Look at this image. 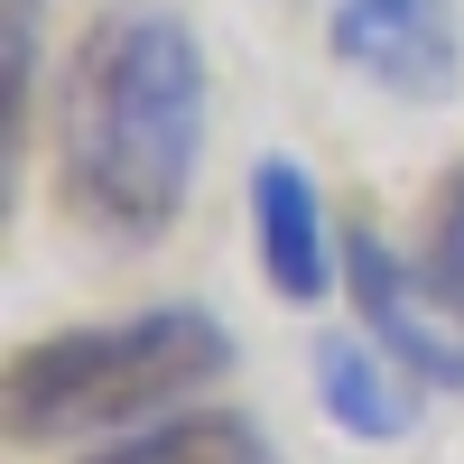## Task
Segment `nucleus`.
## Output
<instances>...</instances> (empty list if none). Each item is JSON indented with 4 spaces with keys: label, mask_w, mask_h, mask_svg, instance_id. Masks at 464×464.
Masks as SVG:
<instances>
[{
    "label": "nucleus",
    "mask_w": 464,
    "mask_h": 464,
    "mask_svg": "<svg viewBox=\"0 0 464 464\" xmlns=\"http://www.w3.org/2000/svg\"><path fill=\"white\" fill-rule=\"evenodd\" d=\"M205 159V47L177 10H102L56 84L65 205L111 242H159Z\"/></svg>",
    "instance_id": "1"
},
{
    "label": "nucleus",
    "mask_w": 464,
    "mask_h": 464,
    "mask_svg": "<svg viewBox=\"0 0 464 464\" xmlns=\"http://www.w3.org/2000/svg\"><path fill=\"white\" fill-rule=\"evenodd\" d=\"M223 372H232V334L205 306H149V316H121V325H65L10 362L0 428H10V446L130 428V418L168 409V400H196Z\"/></svg>",
    "instance_id": "2"
},
{
    "label": "nucleus",
    "mask_w": 464,
    "mask_h": 464,
    "mask_svg": "<svg viewBox=\"0 0 464 464\" xmlns=\"http://www.w3.org/2000/svg\"><path fill=\"white\" fill-rule=\"evenodd\" d=\"M325 47L343 74L400 93V102H446L464 74V28L455 0H334Z\"/></svg>",
    "instance_id": "3"
},
{
    "label": "nucleus",
    "mask_w": 464,
    "mask_h": 464,
    "mask_svg": "<svg viewBox=\"0 0 464 464\" xmlns=\"http://www.w3.org/2000/svg\"><path fill=\"white\" fill-rule=\"evenodd\" d=\"M343 288H353V306H362V334L400 372H418L428 391H455L464 400V316H446V306L428 297V279H418L372 223L343 242Z\"/></svg>",
    "instance_id": "4"
},
{
    "label": "nucleus",
    "mask_w": 464,
    "mask_h": 464,
    "mask_svg": "<svg viewBox=\"0 0 464 464\" xmlns=\"http://www.w3.org/2000/svg\"><path fill=\"white\" fill-rule=\"evenodd\" d=\"M251 223H260V269L288 306H316L334 288V242H325V205L316 177L297 159H260L251 168Z\"/></svg>",
    "instance_id": "5"
},
{
    "label": "nucleus",
    "mask_w": 464,
    "mask_h": 464,
    "mask_svg": "<svg viewBox=\"0 0 464 464\" xmlns=\"http://www.w3.org/2000/svg\"><path fill=\"white\" fill-rule=\"evenodd\" d=\"M381 362H391L381 343L325 334V343H316V400H325V418H334L343 437H362V446H400V437L418 428V400H409Z\"/></svg>",
    "instance_id": "6"
},
{
    "label": "nucleus",
    "mask_w": 464,
    "mask_h": 464,
    "mask_svg": "<svg viewBox=\"0 0 464 464\" xmlns=\"http://www.w3.org/2000/svg\"><path fill=\"white\" fill-rule=\"evenodd\" d=\"M84 464H269L260 428L232 409H196V418H159V428H140L121 446H102Z\"/></svg>",
    "instance_id": "7"
},
{
    "label": "nucleus",
    "mask_w": 464,
    "mask_h": 464,
    "mask_svg": "<svg viewBox=\"0 0 464 464\" xmlns=\"http://www.w3.org/2000/svg\"><path fill=\"white\" fill-rule=\"evenodd\" d=\"M418 279H428V297L446 306V316H464V168L446 177V205L428 223V260H418Z\"/></svg>",
    "instance_id": "8"
}]
</instances>
